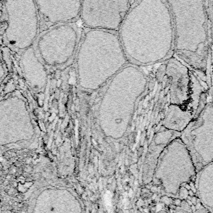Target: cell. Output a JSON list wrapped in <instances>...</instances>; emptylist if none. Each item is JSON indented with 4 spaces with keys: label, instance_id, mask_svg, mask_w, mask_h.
<instances>
[{
    "label": "cell",
    "instance_id": "cell-1",
    "mask_svg": "<svg viewBox=\"0 0 213 213\" xmlns=\"http://www.w3.org/2000/svg\"><path fill=\"white\" fill-rule=\"evenodd\" d=\"M121 38L134 65L149 66L173 56L174 22L168 1L135 2L121 28Z\"/></svg>",
    "mask_w": 213,
    "mask_h": 213
},
{
    "label": "cell",
    "instance_id": "cell-2",
    "mask_svg": "<svg viewBox=\"0 0 213 213\" xmlns=\"http://www.w3.org/2000/svg\"><path fill=\"white\" fill-rule=\"evenodd\" d=\"M168 2L174 22V55L206 85L208 18L205 1Z\"/></svg>",
    "mask_w": 213,
    "mask_h": 213
},
{
    "label": "cell",
    "instance_id": "cell-3",
    "mask_svg": "<svg viewBox=\"0 0 213 213\" xmlns=\"http://www.w3.org/2000/svg\"><path fill=\"white\" fill-rule=\"evenodd\" d=\"M197 172L187 148L178 138L162 153L153 181L164 195L179 198L181 188L195 179Z\"/></svg>",
    "mask_w": 213,
    "mask_h": 213
},
{
    "label": "cell",
    "instance_id": "cell-4",
    "mask_svg": "<svg viewBox=\"0 0 213 213\" xmlns=\"http://www.w3.org/2000/svg\"><path fill=\"white\" fill-rule=\"evenodd\" d=\"M180 138L187 148L197 171L212 163V99L199 106L193 120L182 132Z\"/></svg>",
    "mask_w": 213,
    "mask_h": 213
},
{
    "label": "cell",
    "instance_id": "cell-5",
    "mask_svg": "<svg viewBox=\"0 0 213 213\" xmlns=\"http://www.w3.org/2000/svg\"><path fill=\"white\" fill-rule=\"evenodd\" d=\"M135 2H82L81 16L86 26L119 31Z\"/></svg>",
    "mask_w": 213,
    "mask_h": 213
},
{
    "label": "cell",
    "instance_id": "cell-6",
    "mask_svg": "<svg viewBox=\"0 0 213 213\" xmlns=\"http://www.w3.org/2000/svg\"><path fill=\"white\" fill-rule=\"evenodd\" d=\"M165 76L169 85V105L191 106L188 105L192 101V72L189 68L173 56L167 60Z\"/></svg>",
    "mask_w": 213,
    "mask_h": 213
},
{
    "label": "cell",
    "instance_id": "cell-7",
    "mask_svg": "<svg viewBox=\"0 0 213 213\" xmlns=\"http://www.w3.org/2000/svg\"><path fill=\"white\" fill-rule=\"evenodd\" d=\"M181 133L161 128L154 135L149 146L144 166L143 180L146 184L153 180L159 158L172 141L180 138Z\"/></svg>",
    "mask_w": 213,
    "mask_h": 213
},
{
    "label": "cell",
    "instance_id": "cell-8",
    "mask_svg": "<svg viewBox=\"0 0 213 213\" xmlns=\"http://www.w3.org/2000/svg\"><path fill=\"white\" fill-rule=\"evenodd\" d=\"M197 110L189 106L169 105L162 121L161 128L181 133L193 120Z\"/></svg>",
    "mask_w": 213,
    "mask_h": 213
},
{
    "label": "cell",
    "instance_id": "cell-9",
    "mask_svg": "<svg viewBox=\"0 0 213 213\" xmlns=\"http://www.w3.org/2000/svg\"><path fill=\"white\" fill-rule=\"evenodd\" d=\"M195 187L202 205L213 213V162L197 172Z\"/></svg>",
    "mask_w": 213,
    "mask_h": 213
},
{
    "label": "cell",
    "instance_id": "cell-10",
    "mask_svg": "<svg viewBox=\"0 0 213 213\" xmlns=\"http://www.w3.org/2000/svg\"><path fill=\"white\" fill-rule=\"evenodd\" d=\"M208 18V53L206 62V85L213 87V1H205Z\"/></svg>",
    "mask_w": 213,
    "mask_h": 213
},
{
    "label": "cell",
    "instance_id": "cell-11",
    "mask_svg": "<svg viewBox=\"0 0 213 213\" xmlns=\"http://www.w3.org/2000/svg\"><path fill=\"white\" fill-rule=\"evenodd\" d=\"M157 213H172V212H166V211H160V212H158Z\"/></svg>",
    "mask_w": 213,
    "mask_h": 213
}]
</instances>
